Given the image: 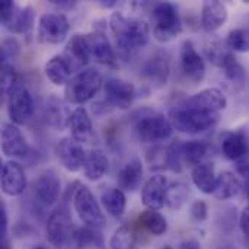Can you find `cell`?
<instances>
[{"label": "cell", "instance_id": "obj_1", "mask_svg": "<svg viewBox=\"0 0 249 249\" xmlns=\"http://www.w3.org/2000/svg\"><path fill=\"white\" fill-rule=\"evenodd\" d=\"M109 28L117 50L123 55H131L144 47L150 38V29L144 20L125 18L121 12H114L109 16Z\"/></svg>", "mask_w": 249, "mask_h": 249}, {"label": "cell", "instance_id": "obj_2", "mask_svg": "<svg viewBox=\"0 0 249 249\" xmlns=\"http://www.w3.org/2000/svg\"><path fill=\"white\" fill-rule=\"evenodd\" d=\"M220 114L206 112L188 105L185 101L177 104L171 112L169 120L175 130L187 134H200L212 130L219 123Z\"/></svg>", "mask_w": 249, "mask_h": 249}, {"label": "cell", "instance_id": "obj_3", "mask_svg": "<svg viewBox=\"0 0 249 249\" xmlns=\"http://www.w3.org/2000/svg\"><path fill=\"white\" fill-rule=\"evenodd\" d=\"M133 128L137 139L143 143H158L169 139L174 133V125L163 114L150 108L139 109L131 117Z\"/></svg>", "mask_w": 249, "mask_h": 249}, {"label": "cell", "instance_id": "obj_4", "mask_svg": "<svg viewBox=\"0 0 249 249\" xmlns=\"http://www.w3.org/2000/svg\"><path fill=\"white\" fill-rule=\"evenodd\" d=\"M104 77L96 69H85L76 76H73L64 89V96L67 102L82 105L93 99L98 92L104 88Z\"/></svg>", "mask_w": 249, "mask_h": 249}, {"label": "cell", "instance_id": "obj_5", "mask_svg": "<svg viewBox=\"0 0 249 249\" xmlns=\"http://www.w3.org/2000/svg\"><path fill=\"white\" fill-rule=\"evenodd\" d=\"M153 36L159 42H168L182 32V22L177 7L172 3L160 1L152 9Z\"/></svg>", "mask_w": 249, "mask_h": 249}, {"label": "cell", "instance_id": "obj_6", "mask_svg": "<svg viewBox=\"0 0 249 249\" xmlns=\"http://www.w3.org/2000/svg\"><path fill=\"white\" fill-rule=\"evenodd\" d=\"M73 206L80 222L90 229L101 231L107 225L105 214L89 187L80 184L73 194Z\"/></svg>", "mask_w": 249, "mask_h": 249}, {"label": "cell", "instance_id": "obj_7", "mask_svg": "<svg viewBox=\"0 0 249 249\" xmlns=\"http://www.w3.org/2000/svg\"><path fill=\"white\" fill-rule=\"evenodd\" d=\"M1 23L6 29L15 34H23L28 39L32 35L35 23V12L31 6L19 7L16 3L4 0L0 4Z\"/></svg>", "mask_w": 249, "mask_h": 249}, {"label": "cell", "instance_id": "obj_8", "mask_svg": "<svg viewBox=\"0 0 249 249\" xmlns=\"http://www.w3.org/2000/svg\"><path fill=\"white\" fill-rule=\"evenodd\" d=\"M70 31V23L63 13H45L38 20L36 39L41 44H61Z\"/></svg>", "mask_w": 249, "mask_h": 249}, {"label": "cell", "instance_id": "obj_9", "mask_svg": "<svg viewBox=\"0 0 249 249\" xmlns=\"http://www.w3.org/2000/svg\"><path fill=\"white\" fill-rule=\"evenodd\" d=\"M73 231H74L73 220L66 207H58L48 216L45 225V236L47 241L54 248H66Z\"/></svg>", "mask_w": 249, "mask_h": 249}, {"label": "cell", "instance_id": "obj_10", "mask_svg": "<svg viewBox=\"0 0 249 249\" xmlns=\"http://www.w3.org/2000/svg\"><path fill=\"white\" fill-rule=\"evenodd\" d=\"M4 99L7 105V115L13 124L23 125L31 120L34 114V99L26 86L20 83Z\"/></svg>", "mask_w": 249, "mask_h": 249}, {"label": "cell", "instance_id": "obj_11", "mask_svg": "<svg viewBox=\"0 0 249 249\" xmlns=\"http://www.w3.org/2000/svg\"><path fill=\"white\" fill-rule=\"evenodd\" d=\"M104 95H105V104L111 108H118V109H128L136 96V88L133 83L118 79V77H111L104 83Z\"/></svg>", "mask_w": 249, "mask_h": 249}, {"label": "cell", "instance_id": "obj_12", "mask_svg": "<svg viewBox=\"0 0 249 249\" xmlns=\"http://www.w3.org/2000/svg\"><path fill=\"white\" fill-rule=\"evenodd\" d=\"M32 191H34V197H35L36 203H39L45 207L54 206L58 201L60 194H61V181H60L57 172L53 169L44 171L34 181Z\"/></svg>", "mask_w": 249, "mask_h": 249}, {"label": "cell", "instance_id": "obj_13", "mask_svg": "<svg viewBox=\"0 0 249 249\" xmlns=\"http://www.w3.org/2000/svg\"><path fill=\"white\" fill-rule=\"evenodd\" d=\"M140 71H142V77L153 88L165 86L171 74V64L168 55L162 51L153 53L142 64Z\"/></svg>", "mask_w": 249, "mask_h": 249}, {"label": "cell", "instance_id": "obj_14", "mask_svg": "<svg viewBox=\"0 0 249 249\" xmlns=\"http://www.w3.org/2000/svg\"><path fill=\"white\" fill-rule=\"evenodd\" d=\"M181 69L184 74L194 83H200L206 77V63L203 57L197 53L191 41H184L179 50Z\"/></svg>", "mask_w": 249, "mask_h": 249}, {"label": "cell", "instance_id": "obj_15", "mask_svg": "<svg viewBox=\"0 0 249 249\" xmlns=\"http://www.w3.org/2000/svg\"><path fill=\"white\" fill-rule=\"evenodd\" d=\"M55 153L66 171L77 172L80 168H83L86 152L83 150L82 143L76 142L73 137H64L58 140L55 146Z\"/></svg>", "mask_w": 249, "mask_h": 249}, {"label": "cell", "instance_id": "obj_16", "mask_svg": "<svg viewBox=\"0 0 249 249\" xmlns=\"http://www.w3.org/2000/svg\"><path fill=\"white\" fill-rule=\"evenodd\" d=\"M86 41H88V47H89L92 58H95L98 63L104 66H109V67L117 66L115 51L102 29H95L86 34Z\"/></svg>", "mask_w": 249, "mask_h": 249}, {"label": "cell", "instance_id": "obj_17", "mask_svg": "<svg viewBox=\"0 0 249 249\" xmlns=\"http://www.w3.org/2000/svg\"><path fill=\"white\" fill-rule=\"evenodd\" d=\"M63 57L70 66L71 71L80 73L90 60V51L88 47L86 35H82V34L71 35V38L66 44Z\"/></svg>", "mask_w": 249, "mask_h": 249}, {"label": "cell", "instance_id": "obj_18", "mask_svg": "<svg viewBox=\"0 0 249 249\" xmlns=\"http://www.w3.org/2000/svg\"><path fill=\"white\" fill-rule=\"evenodd\" d=\"M1 191L9 197H19L26 190V177L18 162L7 160L1 166Z\"/></svg>", "mask_w": 249, "mask_h": 249}, {"label": "cell", "instance_id": "obj_19", "mask_svg": "<svg viewBox=\"0 0 249 249\" xmlns=\"http://www.w3.org/2000/svg\"><path fill=\"white\" fill-rule=\"evenodd\" d=\"M169 182L162 175L150 177L142 188V201L147 210H160L166 204V191Z\"/></svg>", "mask_w": 249, "mask_h": 249}, {"label": "cell", "instance_id": "obj_20", "mask_svg": "<svg viewBox=\"0 0 249 249\" xmlns=\"http://www.w3.org/2000/svg\"><path fill=\"white\" fill-rule=\"evenodd\" d=\"M184 101L197 109H201L206 112H213V114H220V111L226 109V107H228L226 95L217 88H207L190 98H185Z\"/></svg>", "mask_w": 249, "mask_h": 249}, {"label": "cell", "instance_id": "obj_21", "mask_svg": "<svg viewBox=\"0 0 249 249\" xmlns=\"http://www.w3.org/2000/svg\"><path fill=\"white\" fill-rule=\"evenodd\" d=\"M1 150L7 158H25L29 152L28 143L19 125L13 123L3 124L1 128Z\"/></svg>", "mask_w": 249, "mask_h": 249}, {"label": "cell", "instance_id": "obj_22", "mask_svg": "<svg viewBox=\"0 0 249 249\" xmlns=\"http://www.w3.org/2000/svg\"><path fill=\"white\" fill-rule=\"evenodd\" d=\"M69 128L71 131V137L79 143H90L93 139L92 121L88 111L83 107H79L71 111Z\"/></svg>", "mask_w": 249, "mask_h": 249}, {"label": "cell", "instance_id": "obj_23", "mask_svg": "<svg viewBox=\"0 0 249 249\" xmlns=\"http://www.w3.org/2000/svg\"><path fill=\"white\" fill-rule=\"evenodd\" d=\"M228 9L219 0H209L203 3L201 9V25L206 31L213 32L222 28L228 20Z\"/></svg>", "mask_w": 249, "mask_h": 249}, {"label": "cell", "instance_id": "obj_24", "mask_svg": "<svg viewBox=\"0 0 249 249\" xmlns=\"http://www.w3.org/2000/svg\"><path fill=\"white\" fill-rule=\"evenodd\" d=\"M70 115L71 112L69 111L66 102L61 98H58L57 95L48 96L45 102V120L53 128L61 131L69 127Z\"/></svg>", "mask_w": 249, "mask_h": 249}, {"label": "cell", "instance_id": "obj_25", "mask_svg": "<svg viewBox=\"0 0 249 249\" xmlns=\"http://www.w3.org/2000/svg\"><path fill=\"white\" fill-rule=\"evenodd\" d=\"M248 137L244 131H228L222 137V152L231 159L239 162L248 155Z\"/></svg>", "mask_w": 249, "mask_h": 249}, {"label": "cell", "instance_id": "obj_26", "mask_svg": "<svg viewBox=\"0 0 249 249\" xmlns=\"http://www.w3.org/2000/svg\"><path fill=\"white\" fill-rule=\"evenodd\" d=\"M89 247L102 248L104 239L99 231L90 229L86 226L74 228L73 233L70 235V239L67 242V249H88Z\"/></svg>", "mask_w": 249, "mask_h": 249}, {"label": "cell", "instance_id": "obj_27", "mask_svg": "<svg viewBox=\"0 0 249 249\" xmlns=\"http://www.w3.org/2000/svg\"><path fill=\"white\" fill-rule=\"evenodd\" d=\"M143 179V163L140 159H133L125 163L118 172V187L124 191H136Z\"/></svg>", "mask_w": 249, "mask_h": 249}, {"label": "cell", "instance_id": "obj_28", "mask_svg": "<svg viewBox=\"0 0 249 249\" xmlns=\"http://www.w3.org/2000/svg\"><path fill=\"white\" fill-rule=\"evenodd\" d=\"M108 168V159L105 153L99 149H90L86 152L85 162H83V172L85 177L90 181H99Z\"/></svg>", "mask_w": 249, "mask_h": 249}, {"label": "cell", "instance_id": "obj_29", "mask_svg": "<svg viewBox=\"0 0 249 249\" xmlns=\"http://www.w3.org/2000/svg\"><path fill=\"white\" fill-rule=\"evenodd\" d=\"M193 182L194 185L204 194H212L214 193L216 188V181L217 177L214 174V165L210 162H203L200 165H197L196 168H193V174H191Z\"/></svg>", "mask_w": 249, "mask_h": 249}, {"label": "cell", "instance_id": "obj_30", "mask_svg": "<svg viewBox=\"0 0 249 249\" xmlns=\"http://www.w3.org/2000/svg\"><path fill=\"white\" fill-rule=\"evenodd\" d=\"M242 190V182L241 179L238 178V175H235L233 172H222L219 177H217V181H216V188H214V193H213V197L216 200H229L235 196H238Z\"/></svg>", "mask_w": 249, "mask_h": 249}, {"label": "cell", "instance_id": "obj_31", "mask_svg": "<svg viewBox=\"0 0 249 249\" xmlns=\"http://www.w3.org/2000/svg\"><path fill=\"white\" fill-rule=\"evenodd\" d=\"M45 76L47 79L54 83L55 86H63V85H67L69 80H70V76H71V69L70 66L67 64V61L64 60L63 55H54L51 57L47 64H45Z\"/></svg>", "mask_w": 249, "mask_h": 249}, {"label": "cell", "instance_id": "obj_32", "mask_svg": "<svg viewBox=\"0 0 249 249\" xmlns=\"http://www.w3.org/2000/svg\"><path fill=\"white\" fill-rule=\"evenodd\" d=\"M101 203L104 210L112 217H121L125 212L127 198L121 188H107L101 196Z\"/></svg>", "mask_w": 249, "mask_h": 249}, {"label": "cell", "instance_id": "obj_33", "mask_svg": "<svg viewBox=\"0 0 249 249\" xmlns=\"http://www.w3.org/2000/svg\"><path fill=\"white\" fill-rule=\"evenodd\" d=\"M139 225L153 236H162L168 231L166 219L155 210H146L139 217Z\"/></svg>", "mask_w": 249, "mask_h": 249}, {"label": "cell", "instance_id": "obj_34", "mask_svg": "<svg viewBox=\"0 0 249 249\" xmlns=\"http://www.w3.org/2000/svg\"><path fill=\"white\" fill-rule=\"evenodd\" d=\"M209 153V146L198 140L184 142L182 144V155H184V163L188 166L196 168L197 165L203 163L204 158Z\"/></svg>", "mask_w": 249, "mask_h": 249}, {"label": "cell", "instance_id": "obj_35", "mask_svg": "<svg viewBox=\"0 0 249 249\" xmlns=\"http://www.w3.org/2000/svg\"><path fill=\"white\" fill-rule=\"evenodd\" d=\"M190 188L185 182L177 181L169 184L166 191V206L171 210H179L188 200Z\"/></svg>", "mask_w": 249, "mask_h": 249}, {"label": "cell", "instance_id": "obj_36", "mask_svg": "<svg viewBox=\"0 0 249 249\" xmlns=\"http://www.w3.org/2000/svg\"><path fill=\"white\" fill-rule=\"evenodd\" d=\"M206 54H207V58L210 60V63H213L214 66H217L220 69L231 57H233V51L229 48V45L226 42H220V41L212 42L206 48Z\"/></svg>", "mask_w": 249, "mask_h": 249}, {"label": "cell", "instance_id": "obj_37", "mask_svg": "<svg viewBox=\"0 0 249 249\" xmlns=\"http://www.w3.org/2000/svg\"><path fill=\"white\" fill-rule=\"evenodd\" d=\"M20 77L15 67L9 63L1 64V71H0V86H1V95L6 98L15 88L20 85Z\"/></svg>", "mask_w": 249, "mask_h": 249}, {"label": "cell", "instance_id": "obj_38", "mask_svg": "<svg viewBox=\"0 0 249 249\" xmlns=\"http://www.w3.org/2000/svg\"><path fill=\"white\" fill-rule=\"evenodd\" d=\"M226 44L232 51H238V53L249 51V28L232 29L226 38Z\"/></svg>", "mask_w": 249, "mask_h": 249}, {"label": "cell", "instance_id": "obj_39", "mask_svg": "<svg viewBox=\"0 0 249 249\" xmlns=\"http://www.w3.org/2000/svg\"><path fill=\"white\" fill-rule=\"evenodd\" d=\"M111 249H136L134 242V233L128 226L118 228L109 241Z\"/></svg>", "mask_w": 249, "mask_h": 249}, {"label": "cell", "instance_id": "obj_40", "mask_svg": "<svg viewBox=\"0 0 249 249\" xmlns=\"http://www.w3.org/2000/svg\"><path fill=\"white\" fill-rule=\"evenodd\" d=\"M182 144H184V142L174 140L166 149V168L174 172L182 171V163H184Z\"/></svg>", "mask_w": 249, "mask_h": 249}, {"label": "cell", "instance_id": "obj_41", "mask_svg": "<svg viewBox=\"0 0 249 249\" xmlns=\"http://www.w3.org/2000/svg\"><path fill=\"white\" fill-rule=\"evenodd\" d=\"M225 71L226 77L233 83V85H244L247 80V70L245 67L236 60V57H231L222 67Z\"/></svg>", "mask_w": 249, "mask_h": 249}, {"label": "cell", "instance_id": "obj_42", "mask_svg": "<svg viewBox=\"0 0 249 249\" xmlns=\"http://www.w3.org/2000/svg\"><path fill=\"white\" fill-rule=\"evenodd\" d=\"M19 53H20L19 42L15 38H6L1 42V64H4V63L10 64L12 60L18 58Z\"/></svg>", "mask_w": 249, "mask_h": 249}, {"label": "cell", "instance_id": "obj_43", "mask_svg": "<svg viewBox=\"0 0 249 249\" xmlns=\"http://www.w3.org/2000/svg\"><path fill=\"white\" fill-rule=\"evenodd\" d=\"M190 214L196 222H204L209 217V207L206 201L203 200H196L191 207H190Z\"/></svg>", "mask_w": 249, "mask_h": 249}, {"label": "cell", "instance_id": "obj_44", "mask_svg": "<svg viewBox=\"0 0 249 249\" xmlns=\"http://www.w3.org/2000/svg\"><path fill=\"white\" fill-rule=\"evenodd\" d=\"M239 228H241V232H242L244 242L249 248V206L242 210V213L239 216Z\"/></svg>", "mask_w": 249, "mask_h": 249}, {"label": "cell", "instance_id": "obj_45", "mask_svg": "<svg viewBox=\"0 0 249 249\" xmlns=\"http://www.w3.org/2000/svg\"><path fill=\"white\" fill-rule=\"evenodd\" d=\"M7 229H9L7 210H6L4 203H1V207H0V236H1V239L7 238Z\"/></svg>", "mask_w": 249, "mask_h": 249}, {"label": "cell", "instance_id": "obj_46", "mask_svg": "<svg viewBox=\"0 0 249 249\" xmlns=\"http://www.w3.org/2000/svg\"><path fill=\"white\" fill-rule=\"evenodd\" d=\"M51 3L63 10H71L76 6V1H71V0H53Z\"/></svg>", "mask_w": 249, "mask_h": 249}, {"label": "cell", "instance_id": "obj_47", "mask_svg": "<svg viewBox=\"0 0 249 249\" xmlns=\"http://www.w3.org/2000/svg\"><path fill=\"white\" fill-rule=\"evenodd\" d=\"M178 249H201V247H200V242L197 239H187V241L179 244Z\"/></svg>", "mask_w": 249, "mask_h": 249}, {"label": "cell", "instance_id": "obj_48", "mask_svg": "<svg viewBox=\"0 0 249 249\" xmlns=\"http://www.w3.org/2000/svg\"><path fill=\"white\" fill-rule=\"evenodd\" d=\"M236 171L241 177H244L247 181L249 179V163L248 162H238L236 165Z\"/></svg>", "mask_w": 249, "mask_h": 249}, {"label": "cell", "instance_id": "obj_49", "mask_svg": "<svg viewBox=\"0 0 249 249\" xmlns=\"http://www.w3.org/2000/svg\"><path fill=\"white\" fill-rule=\"evenodd\" d=\"M99 4H101V6H104V7H114V6H117V1H115V0H108V1L101 0V1H99Z\"/></svg>", "mask_w": 249, "mask_h": 249}, {"label": "cell", "instance_id": "obj_50", "mask_svg": "<svg viewBox=\"0 0 249 249\" xmlns=\"http://www.w3.org/2000/svg\"><path fill=\"white\" fill-rule=\"evenodd\" d=\"M0 249H12V247H10V242H9V239H7V238L1 239V245H0Z\"/></svg>", "mask_w": 249, "mask_h": 249}, {"label": "cell", "instance_id": "obj_51", "mask_svg": "<svg viewBox=\"0 0 249 249\" xmlns=\"http://www.w3.org/2000/svg\"><path fill=\"white\" fill-rule=\"evenodd\" d=\"M247 197H248V200H249V179H248V182H247Z\"/></svg>", "mask_w": 249, "mask_h": 249}, {"label": "cell", "instance_id": "obj_52", "mask_svg": "<svg viewBox=\"0 0 249 249\" xmlns=\"http://www.w3.org/2000/svg\"><path fill=\"white\" fill-rule=\"evenodd\" d=\"M32 249H47L45 247H42V245H36V247H34Z\"/></svg>", "mask_w": 249, "mask_h": 249}, {"label": "cell", "instance_id": "obj_53", "mask_svg": "<svg viewBox=\"0 0 249 249\" xmlns=\"http://www.w3.org/2000/svg\"><path fill=\"white\" fill-rule=\"evenodd\" d=\"M220 249H233V248H232L231 245H226V247H222V248H220Z\"/></svg>", "mask_w": 249, "mask_h": 249}, {"label": "cell", "instance_id": "obj_54", "mask_svg": "<svg viewBox=\"0 0 249 249\" xmlns=\"http://www.w3.org/2000/svg\"><path fill=\"white\" fill-rule=\"evenodd\" d=\"M163 249H172V248H171V247H165V248H163Z\"/></svg>", "mask_w": 249, "mask_h": 249}]
</instances>
